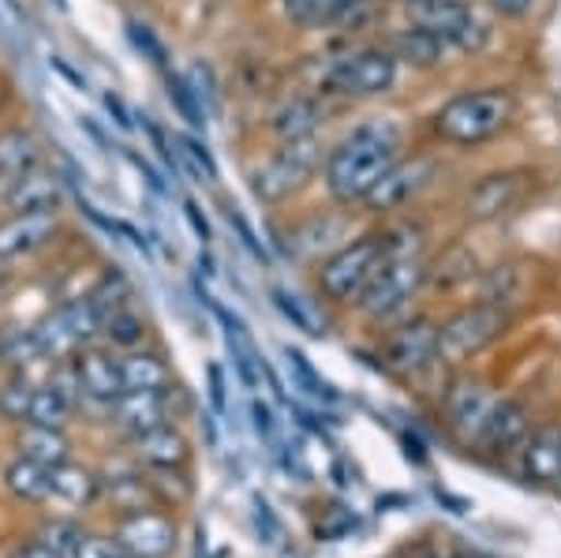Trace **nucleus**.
Instances as JSON below:
<instances>
[{
    "instance_id": "b1692460",
    "label": "nucleus",
    "mask_w": 561,
    "mask_h": 558,
    "mask_svg": "<svg viewBox=\"0 0 561 558\" xmlns=\"http://www.w3.org/2000/svg\"><path fill=\"white\" fill-rule=\"evenodd\" d=\"M121 375H124V390H147V394H165L173 386V367L158 349H128L121 353Z\"/></svg>"
},
{
    "instance_id": "412c9836",
    "label": "nucleus",
    "mask_w": 561,
    "mask_h": 558,
    "mask_svg": "<svg viewBox=\"0 0 561 558\" xmlns=\"http://www.w3.org/2000/svg\"><path fill=\"white\" fill-rule=\"evenodd\" d=\"M34 166H42V143L31 128H4L0 132V200L23 180Z\"/></svg>"
},
{
    "instance_id": "e433bc0d",
    "label": "nucleus",
    "mask_w": 561,
    "mask_h": 558,
    "mask_svg": "<svg viewBox=\"0 0 561 558\" xmlns=\"http://www.w3.org/2000/svg\"><path fill=\"white\" fill-rule=\"evenodd\" d=\"M34 360H45L38 338H34V327H12L0 334V364L26 372V364H34Z\"/></svg>"
},
{
    "instance_id": "052dcab7",
    "label": "nucleus",
    "mask_w": 561,
    "mask_h": 558,
    "mask_svg": "<svg viewBox=\"0 0 561 558\" xmlns=\"http://www.w3.org/2000/svg\"><path fill=\"white\" fill-rule=\"evenodd\" d=\"M404 4H415V0H404Z\"/></svg>"
},
{
    "instance_id": "7c9ffc66",
    "label": "nucleus",
    "mask_w": 561,
    "mask_h": 558,
    "mask_svg": "<svg viewBox=\"0 0 561 558\" xmlns=\"http://www.w3.org/2000/svg\"><path fill=\"white\" fill-rule=\"evenodd\" d=\"M165 90H169V102H173V110L180 113V121L187 124L192 132H206V116L210 110L203 105V98L195 94L192 79L184 76V71H165Z\"/></svg>"
},
{
    "instance_id": "6e6552de",
    "label": "nucleus",
    "mask_w": 561,
    "mask_h": 558,
    "mask_svg": "<svg viewBox=\"0 0 561 558\" xmlns=\"http://www.w3.org/2000/svg\"><path fill=\"white\" fill-rule=\"evenodd\" d=\"M409 15L412 23L427 26L446 45H457L460 53H479L491 42V23L468 0H415L409 4Z\"/></svg>"
},
{
    "instance_id": "f704fd0d",
    "label": "nucleus",
    "mask_w": 561,
    "mask_h": 558,
    "mask_svg": "<svg viewBox=\"0 0 561 558\" xmlns=\"http://www.w3.org/2000/svg\"><path fill=\"white\" fill-rule=\"evenodd\" d=\"M76 417V405H71L57 386H38L34 390V405H31V420L26 424H38V428H68V420Z\"/></svg>"
},
{
    "instance_id": "a211bd4d",
    "label": "nucleus",
    "mask_w": 561,
    "mask_h": 558,
    "mask_svg": "<svg viewBox=\"0 0 561 558\" xmlns=\"http://www.w3.org/2000/svg\"><path fill=\"white\" fill-rule=\"evenodd\" d=\"M494 394L486 383L479 379H457L449 386L446 394V412H449V424H454L465 439H476L479 431H483L486 417H491L494 409Z\"/></svg>"
},
{
    "instance_id": "72a5a7b5",
    "label": "nucleus",
    "mask_w": 561,
    "mask_h": 558,
    "mask_svg": "<svg viewBox=\"0 0 561 558\" xmlns=\"http://www.w3.org/2000/svg\"><path fill=\"white\" fill-rule=\"evenodd\" d=\"M87 296H90V304L98 308V315L105 319V315H113V311H121V308H128V304H131V282H128V274H124L121 266H108Z\"/></svg>"
},
{
    "instance_id": "c9c22d12",
    "label": "nucleus",
    "mask_w": 561,
    "mask_h": 558,
    "mask_svg": "<svg viewBox=\"0 0 561 558\" xmlns=\"http://www.w3.org/2000/svg\"><path fill=\"white\" fill-rule=\"evenodd\" d=\"M524 296V274L520 266H494L491 274L483 277V304H494V308L510 311L513 304H520Z\"/></svg>"
},
{
    "instance_id": "4468645a",
    "label": "nucleus",
    "mask_w": 561,
    "mask_h": 558,
    "mask_svg": "<svg viewBox=\"0 0 561 558\" xmlns=\"http://www.w3.org/2000/svg\"><path fill=\"white\" fill-rule=\"evenodd\" d=\"M116 544L131 555L142 558H165L173 555L176 547V521L161 510H135V514H124V521L116 525Z\"/></svg>"
},
{
    "instance_id": "4d7b16f0",
    "label": "nucleus",
    "mask_w": 561,
    "mask_h": 558,
    "mask_svg": "<svg viewBox=\"0 0 561 558\" xmlns=\"http://www.w3.org/2000/svg\"><path fill=\"white\" fill-rule=\"evenodd\" d=\"M121 558H142V555H131V551H121Z\"/></svg>"
},
{
    "instance_id": "4c0bfd02",
    "label": "nucleus",
    "mask_w": 561,
    "mask_h": 558,
    "mask_svg": "<svg viewBox=\"0 0 561 558\" xmlns=\"http://www.w3.org/2000/svg\"><path fill=\"white\" fill-rule=\"evenodd\" d=\"M124 31H128V42L135 45V53H142V60H150L153 68L169 71V53H165V42H161L158 34L150 31V23H142V20H128V23H124Z\"/></svg>"
},
{
    "instance_id": "864d4df0",
    "label": "nucleus",
    "mask_w": 561,
    "mask_h": 558,
    "mask_svg": "<svg viewBox=\"0 0 561 558\" xmlns=\"http://www.w3.org/2000/svg\"><path fill=\"white\" fill-rule=\"evenodd\" d=\"M251 417H255V431L259 435H274V412H270L266 401H251Z\"/></svg>"
},
{
    "instance_id": "20e7f679",
    "label": "nucleus",
    "mask_w": 561,
    "mask_h": 558,
    "mask_svg": "<svg viewBox=\"0 0 561 558\" xmlns=\"http://www.w3.org/2000/svg\"><path fill=\"white\" fill-rule=\"evenodd\" d=\"M382 263H386L382 232H364V237L341 244L319 266V293L333 304H356L370 285V277L382 270Z\"/></svg>"
},
{
    "instance_id": "c85d7f7f",
    "label": "nucleus",
    "mask_w": 561,
    "mask_h": 558,
    "mask_svg": "<svg viewBox=\"0 0 561 558\" xmlns=\"http://www.w3.org/2000/svg\"><path fill=\"white\" fill-rule=\"evenodd\" d=\"M0 480H4V491L12 494L15 502H26V506L49 499V469L23 454L15 457V462H8V469Z\"/></svg>"
},
{
    "instance_id": "a19ab883",
    "label": "nucleus",
    "mask_w": 561,
    "mask_h": 558,
    "mask_svg": "<svg viewBox=\"0 0 561 558\" xmlns=\"http://www.w3.org/2000/svg\"><path fill=\"white\" fill-rule=\"evenodd\" d=\"M113 502L116 510H124V514H135V510H147L142 506V494H147V488H142L139 476H116L113 480Z\"/></svg>"
},
{
    "instance_id": "ddd939ff",
    "label": "nucleus",
    "mask_w": 561,
    "mask_h": 558,
    "mask_svg": "<svg viewBox=\"0 0 561 558\" xmlns=\"http://www.w3.org/2000/svg\"><path fill=\"white\" fill-rule=\"evenodd\" d=\"M71 200V187L60 169L34 166L23 180H15L12 192L0 200L8 214H45V210H65V203Z\"/></svg>"
},
{
    "instance_id": "4be33fe9",
    "label": "nucleus",
    "mask_w": 561,
    "mask_h": 558,
    "mask_svg": "<svg viewBox=\"0 0 561 558\" xmlns=\"http://www.w3.org/2000/svg\"><path fill=\"white\" fill-rule=\"evenodd\" d=\"M108 412H113V424L121 428L128 439H135V435H142V431L161 428V424H169V420H173L165 394H147V390H128Z\"/></svg>"
},
{
    "instance_id": "1a4fd4ad",
    "label": "nucleus",
    "mask_w": 561,
    "mask_h": 558,
    "mask_svg": "<svg viewBox=\"0 0 561 558\" xmlns=\"http://www.w3.org/2000/svg\"><path fill=\"white\" fill-rule=\"evenodd\" d=\"M531 187H536V176H531L528 169H502V173L483 176L472 192H468L465 210H468V218H476V221H497V218H505V214L520 210V206L528 203Z\"/></svg>"
},
{
    "instance_id": "de8ad7c7",
    "label": "nucleus",
    "mask_w": 561,
    "mask_h": 558,
    "mask_svg": "<svg viewBox=\"0 0 561 558\" xmlns=\"http://www.w3.org/2000/svg\"><path fill=\"white\" fill-rule=\"evenodd\" d=\"M184 221L192 225L198 244H210V240H214V229H210V221H206V214H203V206H198V200H184Z\"/></svg>"
},
{
    "instance_id": "5fc2aeb1",
    "label": "nucleus",
    "mask_w": 561,
    "mask_h": 558,
    "mask_svg": "<svg viewBox=\"0 0 561 558\" xmlns=\"http://www.w3.org/2000/svg\"><path fill=\"white\" fill-rule=\"evenodd\" d=\"M79 128H83V132L90 135V139H94V147L113 150V139H108V132L94 121V116H79Z\"/></svg>"
},
{
    "instance_id": "49530a36",
    "label": "nucleus",
    "mask_w": 561,
    "mask_h": 558,
    "mask_svg": "<svg viewBox=\"0 0 561 558\" xmlns=\"http://www.w3.org/2000/svg\"><path fill=\"white\" fill-rule=\"evenodd\" d=\"M229 221L237 225V232H240V244L251 251V255L259 259V263H266L270 259V251H266V244H259V237H255V229H251L248 225V218H243V214L237 210V206H229Z\"/></svg>"
},
{
    "instance_id": "9d476101",
    "label": "nucleus",
    "mask_w": 561,
    "mask_h": 558,
    "mask_svg": "<svg viewBox=\"0 0 561 558\" xmlns=\"http://www.w3.org/2000/svg\"><path fill=\"white\" fill-rule=\"evenodd\" d=\"M280 12L300 31H359L375 20V0H280Z\"/></svg>"
},
{
    "instance_id": "7ed1b4c3",
    "label": "nucleus",
    "mask_w": 561,
    "mask_h": 558,
    "mask_svg": "<svg viewBox=\"0 0 561 558\" xmlns=\"http://www.w3.org/2000/svg\"><path fill=\"white\" fill-rule=\"evenodd\" d=\"M397 83V60L386 45H364V49H348L333 57L322 71V94L333 98H382Z\"/></svg>"
},
{
    "instance_id": "a878e982",
    "label": "nucleus",
    "mask_w": 561,
    "mask_h": 558,
    "mask_svg": "<svg viewBox=\"0 0 561 558\" xmlns=\"http://www.w3.org/2000/svg\"><path fill=\"white\" fill-rule=\"evenodd\" d=\"M49 494L65 502V506L87 510V506H94L98 494H102V480H98L87 465L65 462V465H57V469H49Z\"/></svg>"
},
{
    "instance_id": "423d86ee",
    "label": "nucleus",
    "mask_w": 561,
    "mask_h": 558,
    "mask_svg": "<svg viewBox=\"0 0 561 558\" xmlns=\"http://www.w3.org/2000/svg\"><path fill=\"white\" fill-rule=\"evenodd\" d=\"M510 327V311L494 308V304H468L457 315H449L438 327V360L446 364H465L483 353L486 345H494Z\"/></svg>"
},
{
    "instance_id": "8fccbe9b",
    "label": "nucleus",
    "mask_w": 561,
    "mask_h": 558,
    "mask_svg": "<svg viewBox=\"0 0 561 558\" xmlns=\"http://www.w3.org/2000/svg\"><path fill=\"white\" fill-rule=\"evenodd\" d=\"M206 390H210V409L217 412V417H225V372H221V364L206 367Z\"/></svg>"
},
{
    "instance_id": "bf43d9fd",
    "label": "nucleus",
    "mask_w": 561,
    "mask_h": 558,
    "mask_svg": "<svg viewBox=\"0 0 561 558\" xmlns=\"http://www.w3.org/2000/svg\"><path fill=\"white\" fill-rule=\"evenodd\" d=\"M558 494H561V476H558Z\"/></svg>"
},
{
    "instance_id": "c03bdc74",
    "label": "nucleus",
    "mask_w": 561,
    "mask_h": 558,
    "mask_svg": "<svg viewBox=\"0 0 561 558\" xmlns=\"http://www.w3.org/2000/svg\"><path fill=\"white\" fill-rule=\"evenodd\" d=\"M124 547L116 544V536H98V533H87L79 539V547L71 551V558H121Z\"/></svg>"
},
{
    "instance_id": "58836bf2",
    "label": "nucleus",
    "mask_w": 561,
    "mask_h": 558,
    "mask_svg": "<svg viewBox=\"0 0 561 558\" xmlns=\"http://www.w3.org/2000/svg\"><path fill=\"white\" fill-rule=\"evenodd\" d=\"M83 525H79L76 517H53V521H45V525L38 528V539L42 544H49L53 551H60V555H68L79 547V539H83Z\"/></svg>"
},
{
    "instance_id": "37998d69",
    "label": "nucleus",
    "mask_w": 561,
    "mask_h": 558,
    "mask_svg": "<svg viewBox=\"0 0 561 558\" xmlns=\"http://www.w3.org/2000/svg\"><path fill=\"white\" fill-rule=\"evenodd\" d=\"M270 296H274L277 311L285 315L288 322H296V330H304V334H319V330H314V322H311V315L300 308V300H296L293 293H288V289H274Z\"/></svg>"
},
{
    "instance_id": "6e6d98bb",
    "label": "nucleus",
    "mask_w": 561,
    "mask_h": 558,
    "mask_svg": "<svg viewBox=\"0 0 561 558\" xmlns=\"http://www.w3.org/2000/svg\"><path fill=\"white\" fill-rule=\"evenodd\" d=\"M116 229H121V237H124V240H128V244H131L135 251H142V255H150V240H147V237H142V232H139V229H135V225H131V221H124V218H121V221H116Z\"/></svg>"
},
{
    "instance_id": "f03ea898",
    "label": "nucleus",
    "mask_w": 561,
    "mask_h": 558,
    "mask_svg": "<svg viewBox=\"0 0 561 558\" xmlns=\"http://www.w3.org/2000/svg\"><path fill=\"white\" fill-rule=\"evenodd\" d=\"M517 102L510 87H476L460 90L434 113V135L454 147H479L513 124Z\"/></svg>"
},
{
    "instance_id": "5701e85b",
    "label": "nucleus",
    "mask_w": 561,
    "mask_h": 558,
    "mask_svg": "<svg viewBox=\"0 0 561 558\" xmlns=\"http://www.w3.org/2000/svg\"><path fill=\"white\" fill-rule=\"evenodd\" d=\"M386 49L393 53L397 65H409L420 71L438 68L442 57H446V42L420 23H409V26H401V31H393V38H389Z\"/></svg>"
},
{
    "instance_id": "0eeeda50",
    "label": "nucleus",
    "mask_w": 561,
    "mask_h": 558,
    "mask_svg": "<svg viewBox=\"0 0 561 558\" xmlns=\"http://www.w3.org/2000/svg\"><path fill=\"white\" fill-rule=\"evenodd\" d=\"M423 282H427V263H423V255L420 259H386L382 270L370 277L364 296L356 300V308L370 322L393 319V315H401L409 308V300L423 289Z\"/></svg>"
},
{
    "instance_id": "ea45409f",
    "label": "nucleus",
    "mask_w": 561,
    "mask_h": 558,
    "mask_svg": "<svg viewBox=\"0 0 561 558\" xmlns=\"http://www.w3.org/2000/svg\"><path fill=\"white\" fill-rule=\"evenodd\" d=\"M285 360H288V372H293V379H296V386H300V390H307L311 398H330V386L322 383V375L314 372L311 360H307L300 349L288 345L285 349Z\"/></svg>"
},
{
    "instance_id": "f3484780",
    "label": "nucleus",
    "mask_w": 561,
    "mask_h": 558,
    "mask_svg": "<svg viewBox=\"0 0 561 558\" xmlns=\"http://www.w3.org/2000/svg\"><path fill=\"white\" fill-rule=\"evenodd\" d=\"M131 449L142 465H150V469H158V472H180L192 462V443H187L184 431L173 424H161V428H150V431H142V435H135Z\"/></svg>"
},
{
    "instance_id": "aec40b11",
    "label": "nucleus",
    "mask_w": 561,
    "mask_h": 558,
    "mask_svg": "<svg viewBox=\"0 0 561 558\" xmlns=\"http://www.w3.org/2000/svg\"><path fill=\"white\" fill-rule=\"evenodd\" d=\"M520 469L536 483H558V476H561V424L558 420L528 431L524 449H520Z\"/></svg>"
},
{
    "instance_id": "2f4dec72",
    "label": "nucleus",
    "mask_w": 561,
    "mask_h": 558,
    "mask_svg": "<svg viewBox=\"0 0 561 558\" xmlns=\"http://www.w3.org/2000/svg\"><path fill=\"white\" fill-rule=\"evenodd\" d=\"M102 338L113 349H121V353H128V349H139L142 341H147V319H142V315L128 304V308L105 315V319H102Z\"/></svg>"
},
{
    "instance_id": "f257e3e1",
    "label": "nucleus",
    "mask_w": 561,
    "mask_h": 558,
    "mask_svg": "<svg viewBox=\"0 0 561 558\" xmlns=\"http://www.w3.org/2000/svg\"><path fill=\"white\" fill-rule=\"evenodd\" d=\"M401 161V132L389 121H367L352 128L322 161V184L333 203H364L389 169Z\"/></svg>"
},
{
    "instance_id": "9b49d317",
    "label": "nucleus",
    "mask_w": 561,
    "mask_h": 558,
    "mask_svg": "<svg viewBox=\"0 0 561 558\" xmlns=\"http://www.w3.org/2000/svg\"><path fill=\"white\" fill-rule=\"evenodd\" d=\"M65 229L60 210L45 214H4L0 218V263H15V259H31L38 251L53 248V240Z\"/></svg>"
},
{
    "instance_id": "6ab92c4d",
    "label": "nucleus",
    "mask_w": 561,
    "mask_h": 558,
    "mask_svg": "<svg viewBox=\"0 0 561 558\" xmlns=\"http://www.w3.org/2000/svg\"><path fill=\"white\" fill-rule=\"evenodd\" d=\"M528 431H531L528 405L517 398H502V401H494L491 417H486L483 431L476 435V443L483 449H491V454H497V449L520 446L524 439H528Z\"/></svg>"
},
{
    "instance_id": "13d9d810",
    "label": "nucleus",
    "mask_w": 561,
    "mask_h": 558,
    "mask_svg": "<svg viewBox=\"0 0 561 558\" xmlns=\"http://www.w3.org/2000/svg\"><path fill=\"white\" fill-rule=\"evenodd\" d=\"M449 558H472V555H449Z\"/></svg>"
},
{
    "instance_id": "3c124183",
    "label": "nucleus",
    "mask_w": 561,
    "mask_h": 558,
    "mask_svg": "<svg viewBox=\"0 0 561 558\" xmlns=\"http://www.w3.org/2000/svg\"><path fill=\"white\" fill-rule=\"evenodd\" d=\"M491 4L494 15H502V20H524V15L536 8V0H486Z\"/></svg>"
},
{
    "instance_id": "79ce46f5",
    "label": "nucleus",
    "mask_w": 561,
    "mask_h": 558,
    "mask_svg": "<svg viewBox=\"0 0 561 558\" xmlns=\"http://www.w3.org/2000/svg\"><path fill=\"white\" fill-rule=\"evenodd\" d=\"M124 158H128V161H131V166H135V169H139V173H142V180H147V187H150V192H153V195H158V200H165V195H169V192H173V187H169V184H165V173H161V169H158V166H153V161H150L147 155H139V150L124 147Z\"/></svg>"
},
{
    "instance_id": "393cba45",
    "label": "nucleus",
    "mask_w": 561,
    "mask_h": 558,
    "mask_svg": "<svg viewBox=\"0 0 561 558\" xmlns=\"http://www.w3.org/2000/svg\"><path fill=\"white\" fill-rule=\"evenodd\" d=\"M322 124V105L307 94H296V98H285L277 105L274 116H270V132L277 135L280 143H300V139H314Z\"/></svg>"
},
{
    "instance_id": "473e14b6",
    "label": "nucleus",
    "mask_w": 561,
    "mask_h": 558,
    "mask_svg": "<svg viewBox=\"0 0 561 558\" xmlns=\"http://www.w3.org/2000/svg\"><path fill=\"white\" fill-rule=\"evenodd\" d=\"M176 139V158H180V176H195L198 184H203V176L206 180H217L221 173H217V161H214V155H210V147H206L198 135H192V132H176L173 135Z\"/></svg>"
},
{
    "instance_id": "c756f323",
    "label": "nucleus",
    "mask_w": 561,
    "mask_h": 558,
    "mask_svg": "<svg viewBox=\"0 0 561 558\" xmlns=\"http://www.w3.org/2000/svg\"><path fill=\"white\" fill-rule=\"evenodd\" d=\"M38 386L31 383V375L20 367H8V375L0 379V420L12 428H23L31 420V405Z\"/></svg>"
},
{
    "instance_id": "2eb2a0df",
    "label": "nucleus",
    "mask_w": 561,
    "mask_h": 558,
    "mask_svg": "<svg viewBox=\"0 0 561 558\" xmlns=\"http://www.w3.org/2000/svg\"><path fill=\"white\" fill-rule=\"evenodd\" d=\"M71 364H76L79 383H83V398L113 409V405L128 394L124 390V375H121V356H116L113 349H102L94 341V345L79 349V353L71 356Z\"/></svg>"
},
{
    "instance_id": "603ef678",
    "label": "nucleus",
    "mask_w": 561,
    "mask_h": 558,
    "mask_svg": "<svg viewBox=\"0 0 561 558\" xmlns=\"http://www.w3.org/2000/svg\"><path fill=\"white\" fill-rule=\"evenodd\" d=\"M12 558H68V555L53 551L49 544H42V539L34 536V539H26V544H20V547H15V551H12Z\"/></svg>"
},
{
    "instance_id": "cd10ccee",
    "label": "nucleus",
    "mask_w": 561,
    "mask_h": 558,
    "mask_svg": "<svg viewBox=\"0 0 561 558\" xmlns=\"http://www.w3.org/2000/svg\"><path fill=\"white\" fill-rule=\"evenodd\" d=\"M15 446H20L23 457L45 465V469H57V465L71 462V443L65 435V428H38V424H23L20 435H15Z\"/></svg>"
},
{
    "instance_id": "09e8293b",
    "label": "nucleus",
    "mask_w": 561,
    "mask_h": 558,
    "mask_svg": "<svg viewBox=\"0 0 561 558\" xmlns=\"http://www.w3.org/2000/svg\"><path fill=\"white\" fill-rule=\"evenodd\" d=\"M49 68L57 71V76L65 79V83H68L71 90H79V94H87V90H90L87 76H83V71H79L76 65H71V60H65V57H57V53H53V57H49Z\"/></svg>"
},
{
    "instance_id": "f8f14e48",
    "label": "nucleus",
    "mask_w": 561,
    "mask_h": 558,
    "mask_svg": "<svg viewBox=\"0 0 561 558\" xmlns=\"http://www.w3.org/2000/svg\"><path fill=\"white\" fill-rule=\"evenodd\" d=\"M438 356V322L427 315L401 322L393 334L386 338V367L401 375H415Z\"/></svg>"
},
{
    "instance_id": "dca6fc26",
    "label": "nucleus",
    "mask_w": 561,
    "mask_h": 558,
    "mask_svg": "<svg viewBox=\"0 0 561 558\" xmlns=\"http://www.w3.org/2000/svg\"><path fill=\"white\" fill-rule=\"evenodd\" d=\"M434 176V161L431 158H415V161H397L393 169L382 176V184L367 195L364 206L375 214H389V210H401L412 195H420L423 187L431 184Z\"/></svg>"
},
{
    "instance_id": "a18cd8bd",
    "label": "nucleus",
    "mask_w": 561,
    "mask_h": 558,
    "mask_svg": "<svg viewBox=\"0 0 561 558\" xmlns=\"http://www.w3.org/2000/svg\"><path fill=\"white\" fill-rule=\"evenodd\" d=\"M102 105H105V113L113 116L108 124H116V132L128 135V132L135 128V113L128 110V102H124V98L116 94V90H105V94H102Z\"/></svg>"
},
{
    "instance_id": "bb28decb",
    "label": "nucleus",
    "mask_w": 561,
    "mask_h": 558,
    "mask_svg": "<svg viewBox=\"0 0 561 558\" xmlns=\"http://www.w3.org/2000/svg\"><path fill=\"white\" fill-rule=\"evenodd\" d=\"M214 311H217V319L225 322V341H229V353H232V364H237L240 383L248 386V390H259V379H262V372H266V364L259 360V349H255V341H251L248 327H243L232 311H225V308H214Z\"/></svg>"
},
{
    "instance_id": "39448f33",
    "label": "nucleus",
    "mask_w": 561,
    "mask_h": 558,
    "mask_svg": "<svg viewBox=\"0 0 561 558\" xmlns=\"http://www.w3.org/2000/svg\"><path fill=\"white\" fill-rule=\"evenodd\" d=\"M322 143L319 139H300V143H280V147L266 161H259L251 169V192L259 203L277 206L293 200L296 192L322 169Z\"/></svg>"
}]
</instances>
